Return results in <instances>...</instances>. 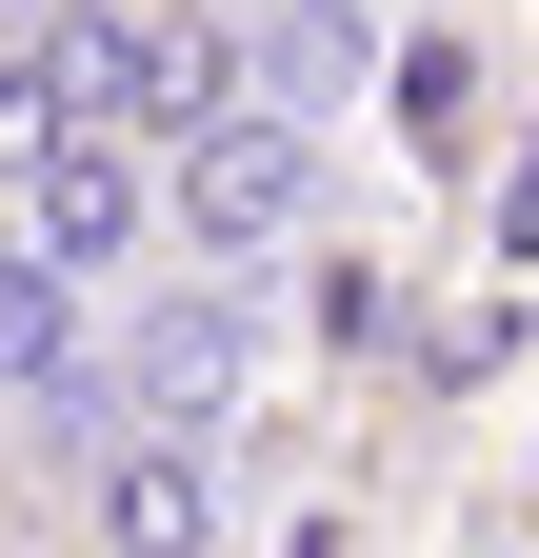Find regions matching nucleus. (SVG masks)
Instances as JSON below:
<instances>
[{"mask_svg":"<svg viewBox=\"0 0 539 558\" xmlns=\"http://www.w3.org/2000/svg\"><path fill=\"white\" fill-rule=\"evenodd\" d=\"M141 140H40V279H100L120 240H141Z\"/></svg>","mask_w":539,"mask_h":558,"instance_id":"nucleus-2","label":"nucleus"},{"mask_svg":"<svg viewBox=\"0 0 539 558\" xmlns=\"http://www.w3.org/2000/svg\"><path fill=\"white\" fill-rule=\"evenodd\" d=\"M399 120H420V160H459V120H480V40H459V21L399 40Z\"/></svg>","mask_w":539,"mask_h":558,"instance_id":"nucleus-7","label":"nucleus"},{"mask_svg":"<svg viewBox=\"0 0 539 558\" xmlns=\"http://www.w3.org/2000/svg\"><path fill=\"white\" fill-rule=\"evenodd\" d=\"M300 199H320V140H280V120H200V140H180V240H200V259L300 240Z\"/></svg>","mask_w":539,"mask_h":558,"instance_id":"nucleus-1","label":"nucleus"},{"mask_svg":"<svg viewBox=\"0 0 539 558\" xmlns=\"http://www.w3.org/2000/svg\"><path fill=\"white\" fill-rule=\"evenodd\" d=\"M0 379H81V279L0 259Z\"/></svg>","mask_w":539,"mask_h":558,"instance_id":"nucleus-6","label":"nucleus"},{"mask_svg":"<svg viewBox=\"0 0 539 558\" xmlns=\"http://www.w3.org/2000/svg\"><path fill=\"white\" fill-rule=\"evenodd\" d=\"M220 379H240V300H160L141 319V418H220Z\"/></svg>","mask_w":539,"mask_h":558,"instance_id":"nucleus-5","label":"nucleus"},{"mask_svg":"<svg viewBox=\"0 0 539 558\" xmlns=\"http://www.w3.org/2000/svg\"><path fill=\"white\" fill-rule=\"evenodd\" d=\"M380 319H399V279L380 259H320V360H380Z\"/></svg>","mask_w":539,"mask_h":558,"instance_id":"nucleus-8","label":"nucleus"},{"mask_svg":"<svg viewBox=\"0 0 539 558\" xmlns=\"http://www.w3.org/2000/svg\"><path fill=\"white\" fill-rule=\"evenodd\" d=\"M519 558H539V499H519Z\"/></svg>","mask_w":539,"mask_h":558,"instance_id":"nucleus-11","label":"nucleus"},{"mask_svg":"<svg viewBox=\"0 0 539 558\" xmlns=\"http://www.w3.org/2000/svg\"><path fill=\"white\" fill-rule=\"evenodd\" d=\"M100 558H220V459L200 439H141L100 478Z\"/></svg>","mask_w":539,"mask_h":558,"instance_id":"nucleus-4","label":"nucleus"},{"mask_svg":"<svg viewBox=\"0 0 539 558\" xmlns=\"http://www.w3.org/2000/svg\"><path fill=\"white\" fill-rule=\"evenodd\" d=\"M360 81H380V21H360V0H280V40H260V100H240V120L320 140V100H360Z\"/></svg>","mask_w":539,"mask_h":558,"instance_id":"nucleus-3","label":"nucleus"},{"mask_svg":"<svg viewBox=\"0 0 539 558\" xmlns=\"http://www.w3.org/2000/svg\"><path fill=\"white\" fill-rule=\"evenodd\" d=\"M539 259V140H519V180H500V279Z\"/></svg>","mask_w":539,"mask_h":558,"instance_id":"nucleus-9","label":"nucleus"},{"mask_svg":"<svg viewBox=\"0 0 539 558\" xmlns=\"http://www.w3.org/2000/svg\"><path fill=\"white\" fill-rule=\"evenodd\" d=\"M280 558H360V519H300V538H280Z\"/></svg>","mask_w":539,"mask_h":558,"instance_id":"nucleus-10","label":"nucleus"}]
</instances>
